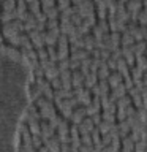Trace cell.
Here are the masks:
<instances>
[{
    "instance_id": "obj_1",
    "label": "cell",
    "mask_w": 147,
    "mask_h": 152,
    "mask_svg": "<svg viewBox=\"0 0 147 152\" xmlns=\"http://www.w3.org/2000/svg\"><path fill=\"white\" fill-rule=\"evenodd\" d=\"M30 68L22 57L0 54V147L11 140L28 98Z\"/></svg>"
}]
</instances>
